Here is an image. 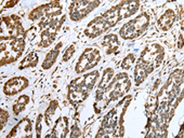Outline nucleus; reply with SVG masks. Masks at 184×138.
<instances>
[{
	"label": "nucleus",
	"mask_w": 184,
	"mask_h": 138,
	"mask_svg": "<svg viewBox=\"0 0 184 138\" xmlns=\"http://www.w3.org/2000/svg\"><path fill=\"white\" fill-rule=\"evenodd\" d=\"M147 21V18L143 16L137 18L125 24L121 30L120 34L126 38L138 36L148 25Z\"/></svg>",
	"instance_id": "1"
},
{
	"label": "nucleus",
	"mask_w": 184,
	"mask_h": 138,
	"mask_svg": "<svg viewBox=\"0 0 184 138\" xmlns=\"http://www.w3.org/2000/svg\"><path fill=\"white\" fill-rule=\"evenodd\" d=\"M98 1H76L73 4L71 16L75 20H79L84 17L98 5Z\"/></svg>",
	"instance_id": "2"
},
{
	"label": "nucleus",
	"mask_w": 184,
	"mask_h": 138,
	"mask_svg": "<svg viewBox=\"0 0 184 138\" xmlns=\"http://www.w3.org/2000/svg\"><path fill=\"white\" fill-rule=\"evenodd\" d=\"M107 23L106 20L103 17H97L90 22L88 25L85 30V34L92 37L100 35L108 27Z\"/></svg>",
	"instance_id": "3"
},
{
	"label": "nucleus",
	"mask_w": 184,
	"mask_h": 138,
	"mask_svg": "<svg viewBox=\"0 0 184 138\" xmlns=\"http://www.w3.org/2000/svg\"><path fill=\"white\" fill-rule=\"evenodd\" d=\"M99 52L96 50H88L82 54L78 63L77 67L88 68L97 64L99 60Z\"/></svg>",
	"instance_id": "4"
},
{
	"label": "nucleus",
	"mask_w": 184,
	"mask_h": 138,
	"mask_svg": "<svg viewBox=\"0 0 184 138\" xmlns=\"http://www.w3.org/2000/svg\"><path fill=\"white\" fill-rule=\"evenodd\" d=\"M174 13L169 10L160 17L159 21V25L161 29L167 30L171 27L174 20Z\"/></svg>",
	"instance_id": "5"
}]
</instances>
